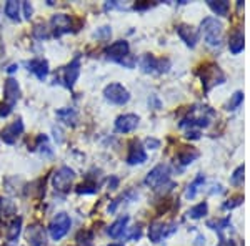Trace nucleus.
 <instances>
[{
	"label": "nucleus",
	"mask_w": 250,
	"mask_h": 246,
	"mask_svg": "<svg viewBox=\"0 0 250 246\" xmlns=\"http://www.w3.org/2000/svg\"><path fill=\"white\" fill-rule=\"evenodd\" d=\"M19 98H20V87L17 80L14 78L5 80V85H3V100H5V103L0 105V116L2 118H5V116H9L12 114V110L17 105Z\"/></svg>",
	"instance_id": "1"
},
{
	"label": "nucleus",
	"mask_w": 250,
	"mask_h": 246,
	"mask_svg": "<svg viewBox=\"0 0 250 246\" xmlns=\"http://www.w3.org/2000/svg\"><path fill=\"white\" fill-rule=\"evenodd\" d=\"M202 34L204 40L207 45L210 47H219L222 43V34H224V25H222L220 20L207 17L202 22Z\"/></svg>",
	"instance_id": "2"
},
{
	"label": "nucleus",
	"mask_w": 250,
	"mask_h": 246,
	"mask_svg": "<svg viewBox=\"0 0 250 246\" xmlns=\"http://www.w3.org/2000/svg\"><path fill=\"white\" fill-rule=\"evenodd\" d=\"M72 227V220L67 213H59L52 218L50 225H48V233H50V238L54 241H60L63 236L68 233V229Z\"/></svg>",
	"instance_id": "3"
},
{
	"label": "nucleus",
	"mask_w": 250,
	"mask_h": 246,
	"mask_svg": "<svg viewBox=\"0 0 250 246\" xmlns=\"http://www.w3.org/2000/svg\"><path fill=\"white\" fill-rule=\"evenodd\" d=\"M215 115L208 107L202 108H190V115L180 123V127H207L210 118Z\"/></svg>",
	"instance_id": "4"
},
{
	"label": "nucleus",
	"mask_w": 250,
	"mask_h": 246,
	"mask_svg": "<svg viewBox=\"0 0 250 246\" xmlns=\"http://www.w3.org/2000/svg\"><path fill=\"white\" fill-rule=\"evenodd\" d=\"M75 180V171L68 167H62L55 171L54 178H52V185H54L55 191L67 193L72 188V183Z\"/></svg>",
	"instance_id": "5"
},
{
	"label": "nucleus",
	"mask_w": 250,
	"mask_h": 246,
	"mask_svg": "<svg viewBox=\"0 0 250 246\" xmlns=\"http://www.w3.org/2000/svg\"><path fill=\"white\" fill-rule=\"evenodd\" d=\"M200 78H202V85L205 90H210L212 87L219 85V83H224L225 82V75L222 74V70L217 65H207L204 68L202 72H200Z\"/></svg>",
	"instance_id": "6"
},
{
	"label": "nucleus",
	"mask_w": 250,
	"mask_h": 246,
	"mask_svg": "<svg viewBox=\"0 0 250 246\" xmlns=\"http://www.w3.org/2000/svg\"><path fill=\"white\" fill-rule=\"evenodd\" d=\"M104 95H105L108 102L115 105H125L130 100V92L124 85H120V83H110V85H107L104 88Z\"/></svg>",
	"instance_id": "7"
},
{
	"label": "nucleus",
	"mask_w": 250,
	"mask_h": 246,
	"mask_svg": "<svg viewBox=\"0 0 250 246\" xmlns=\"http://www.w3.org/2000/svg\"><path fill=\"white\" fill-rule=\"evenodd\" d=\"M168 176H170V170H168L167 165H157L154 170H150L148 175L145 176V185L157 189V188L162 187V185L167 183Z\"/></svg>",
	"instance_id": "8"
},
{
	"label": "nucleus",
	"mask_w": 250,
	"mask_h": 246,
	"mask_svg": "<svg viewBox=\"0 0 250 246\" xmlns=\"http://www.w3.org/2000/svg\"><path fill=\"white\" fill-rule=\"evenodd\" d=\"M177 231V225L175 223H164V221H155L150 225L148 228V238L154 243H160L164 238L173 235Z\"/></svg>",
	"instance_id": "9"
},
{
	"label": "nucleus",
	"mask_w": 250,
	"mask_h": 246,
	"mask_svg": "<svg viewBox=\"0 0 250 246\" xmlns=\"http://www.w3.org/2000/svg\"><path fill=\"white\" fill-rule=\"evenodd\" d=\"M140 67H142V70L145 72V74H155V72L162 74V72L168 70L170 63H168V60L157 58V57H154V55L147 54V55H144L142 60H140Z\"/></svg>",
	"instance_id": "10"
},
{
	"label": "nucleus",
	"mask_w": 250,
	"mask_h": 246,
	"mask_svg": "<svg viewBox=\"0 0 250 246\" xmlns=\"http://www.w3.org/2000/svg\"><path fill=\"white\" fill-rule=\"evenodd\" d=\"M50 27L55 37H62L72 30V19L67 14H55L50 19Z\"/></svg>",
	"instance_id": "11"
},
{
	"label": "nucleus",
	"mask_w": 250,
	"mask_h": 246,
	"mask_svg": "<svg viewBox=\"0 0 250 246\" xmlns=\"http://www.w3.org/2000/svg\"><path fill=\"white\" fill-rule=\"evenodd\" d=\"M128 50H130V47H128V43L125 42V40H119V42H114L110 47L105 48V55L108 58L115 60V62L122 63L125 58L128 57Z\"/></svg>",
	"instance_id": "12"
},
{
	"label": "nucleus",
	"mask_w": 250,
	"mask_h": 246,
	"mask_svg": "<svg viewBox=\"0 0 250 246\" xmlns=\"http://www.w3.org/2000/svg\"><path fill=\"white\" fill-rule=\"evenodd\" d=\"M22 132H23V123H22V120L19 118V120H15V122H12L10 125H7V127L0 132V138L3 140V143L14 145L17 142L19 136L22 135Z\"/></svg>",
	"instance_id": "13"
},
{
	"label": "nucleus",
	"mask_w": 250,
	"mask_h": 246,
	"mask_svg": "<svg viewBox=\"0 0 250 246\" xmlns=\"http://www.w3.org/2000/svg\"><path fill=\"white\" fill-rule=\"evenodd\" d=\"M139 122H140L139 115H134V114L120 115L119 118L115 120V130L119 133H130L139 127Z\"/></svg>",
	"instance_id": "14"
},
{
	"label": "nucleus",
	"mask_w": 250,
	"mask_h": 246,
	"mask_svg": "<svg viewBox=\"0 0 250 246\" xmlns=\"http://www.w3.org/2000/svg\"><path fill=\"white\" fill-rule=\"evenodd\" d=\"M27 241L30 246H47V236H45V229L40 227L39 223H34L27 228Z\"/></svg>",
	"instance_id": "15"
},
{
	"label": "nucleus",
	"mask_w": 250,
	"mask_h": 246,
	"mask_svg": "<svg viewBox=\"0 0 250 246\" xmlns=\"http://www.w3.org/2000/svg\"><path fill=\"white\" fill-rule=\"evenodd\" d=\"M177 34H179V37L184 40L185 45L193 48L197 45V40H199V34H197V30L193 29L192 25H187V23H180L179 27H177Z\"/></svg>",
	"instance_id": "16"
},
{
	"label": "nucleus",
	"mask_w": 250,
	"mask_h": 246,
	"mask_svg": "<svg viewBox=\"0 0 250 246\" xmlns=\"http://www.w3.org/2000/svg\"><path fill=\"white\" fill-rule=\"evenodd\" d=\"M80 75V58L75 57L65 68V74H63V80H65V85L68 88H74L75 82H77Z\"/></svg>",
	"instance_id": "17"
},
{
	"label": "nucleus",
	"mask_w": 250,
	"mask_h": 246,
	"mask_svg": "<svg viewBox=\"0 0 250 246\" xmlns=\"http://www.w3.org/2000/svg\"><path fill=\"white\" fill-rule=\"evenodd\" d=\"M145 160H147L145 148L139 142H132L130 150H128V155H127V163L128 165H142Z\"/></svg>",
	"instance_id": "18"
},
{
	"label": "nucleus",
	"mask_w": 250,
	"mask_h": 246,
	"mask_svg": "<svg viewBox=\"0 0 250 246\" xmlns=\"http://www.w3.org/2000/svg\"><path fill=\"white\" fill-rule=\"evenodd\" d=\"M29 70L37 76L39 80H45L48 75V62L43 58H34L29 62Z\"/></svg>",
	"instance_id": "19"
},
{
	"label": "nucleus",
	"mask_w": 250,
	"mask_h": 246,
	"mask_svg": "<svg viewBox=\"0 0 250 246\" xmlns=\"http://www.w3.org/2000/svg\"><path fill=\"white\" fill-rule=\"evenodd\" d=\"M128 220H130L128 216H122V218H119V220H115L114 223H112L110 227H108L107 233H108V235H110L112 238H120V236H124V233L127 231Z\"/></svg>",
	"instance_id": "20"
},
{
	"label": "nucleus",
	"mask_w": 250,
	"mask_h": 246,
	"mask_svg": "<svg viewBox=\"0 0 250 246\" xmlns=\"http://www.w3.org/2000/svg\"><path fill=\"white\" fill-rule=\"evenodd\" d=\"M244 34L242 32H235V34L230 37V42H229V48H230L232 54H240L244 50Z\"/></svg>",
	"instance_id": "21"
},
{
	"label": "nucleus",
	"mask_w": 250,
	"mask_h": 246,
	"mask_svg": "<svg viewBox=\"0 0 250 246\" xmlns=\"http://www.w3.org/2000/svg\"><path fill=\"white\" fill-rule=\"evenodd\" d=\"M20 228H22V218H15L10 223L9 229H7V240H9L10 243H15V241L19 240Z\"/></svg>",
	"instance_id": "22"
},
{
	"label": "nucleus",
	"mask_w": 250,
	"mask_h": 246,
	"mask_svg": "<svg viewBox=\"0 0 250 246\" xmlns=\"http://www.w3.org/2000/svg\"><path fill=\"white\" fill-rule=\"evenodd\" d=\"M5 15L12 20H20V2H15V0H9L5 3Z\"/></svg>",
	"instance_id": "23"
},
{
	"label": "nucleus",
	"mask_w": 250,
	"mask_h": 246,
	"mask_svg": "<svg viewBox=\"0 0 250 246\" xmlns=\"http://www.w3.org/2000/svg\"><path fill=\"white\" fill-rule=\"evenodd\" d=\"M195 158H199V151L193 150V148H185V150H182L179 153V161L182 165H188L192 163Z\"/></svg>",
	"instance_id": "24"
},
{
	"label": "nucleus",
	"mask_w": 250,
	"mask_h": 246,
	"mask_svg": "<svg viewBox=\"0 0 250 246\" xmlns=\"http://www.w3.org/2000/svg\"><path fill=\"white\" fill-rule=\"evenodd\" d=\"M205 181V178H204V175H199L197 176L195 180L192 181L190 185H188V188H187V191H185V196H187V198H195V195H197V189H199V187L200 185H202Z\"/></svg>",
	"instance_id": "25"
},
{
	"label": "nucleus",
	"mask_w": 250,
	"mask_h": 246,
	"mask_svg": "<svg viewBox=\"0 0 250 246\" xmlns=\"http://www.w3.org/2000/svg\"><path fill=\"white\" fill-rule=\"evenodd\" d=\"M207 211H208V207H207V203H199V205H195L193 208L188 209V216L193 218V220H199V218H202L204 215H207Z\"/></svg>",
	"instance_id": "26"
},
{
	"label": "nucleus",
	"mask_w": 250,
	"mask_h": 246,
	"mask_svg": "<svg viewBox=\"0 0 250 246\" xmlns=\"http://www.w3.org/2000/svg\"><path fill=\"white\" fill-rule=\"evenodd\" d=\"M208 7L217 15H227L229 12V2H213V0H208Z\"/></svg>",
	"instance_id": "27"
},
{
	"label": "nucleus",
	"mask_w": 250,
	"mask_h": 246,
	"mask_svg": "<svg viewBox=\"0 0 250 246\" xmlns=\"http://www.w3.org/2000/svg\"><path fill=\"white\" fill-rule=\"evenodd\" d=\"M242 102H244V94H242V92H235V94L232 95V98L229 100L227 110H235V108L240 107Z\"/></svg>",
	"instance_id": "28"
},
{
	"label": "nucleus",
	"mask_w": 250,
	"mask_h": 246,
	"mask_svg": "<svg viewBox=\"0 0 250 246\" xmlns=\"http://www.w3.org/2000/svg\"><path fill=\"white\" fill-rule=\"evenodd\" d=\"M77 241H79L80 245H83V246L92 245V241H94V233L83 229V231H80L79 235H77Z\"/></svg>",
	"instance_id": "29"
},
{
	"label": "nucleus",
	"mask_w": 250,
	"mask_h": 246,
	"mask_svg": "<svg viewBox=\"0 0 250 246\" xmlns=\"http://www.w3.org/2000/svg\"><path fill=\"white\" fill-rule=\"evenodd\" d=\"M229 223H230V220L229 218H225V220H217V221H208V227H210L212 229H224V228H227L229 227Z\"/></svg>",
	"instance_id": "30"
},
{
	"label": "nucleus",
	"mask_w": 250,
	"mask_h": 246,
	"mask_svg": "<svg viewBox=\"0 0 250 246\" xmlns=\"http://www.w3.org/2000/svg\"><path fill=\"white\" fill-rule=\"evenodd\" d=\"M242 181H244V165H240V167L237 168L232 175V183L233 185H240Z\"/></svg>",
	"instance_id": "31"
},
{
	"label": "nucleus",
	"mask_w": 250,
	"mask_h": 246,
	"mask_svg": "<svg viewBox=\"0 0 250 246\" xmlns=\"http://www.w3.org/2000/svg\"><path fill=\"white\" fill-rule=\"evenodd\" d=\"M242 200H244V196H233V198L229 200L227 203H224V208L225 209H232V208L239 207V205L242 203Z\"/></svg>",
	"instance_id": "32"
},
{
	"label": "nucleus",
	"mask_w": 250,
	"mask_h": 246,
	"mask_svg": "<svg viewBox=\"0 0 250 246\" xmlns=\"http://www.w3.org/2000/svg\"><path fill=\"white\" fill-rule=\"evenodd\" d=\"M97 191V187L94 183H90V185H80V187L77 188V193H80V195H82V193H95Z\"/></svg>",
	"instance_id": "33"
},
{
	"label": "nucleus",
	"mask_w": 250,
	"mask_h": 246,
	"mask_svg": "<svg viewBox=\"0 0 250 246\" xmlns=\"http://www.w3.org/2000/svg\"><path fill=\"white\" fill-rule=\"evenodd\" d=\"M95 35H97L99 38H108V37L112 35V30H110V27H102V29L97 32Z\"/></svg>",
	"instance_id": "34"
},
{
	"label": "nucleus",
	"mask_w": 250,
	"mask_h": 246,
	"mask_svg": "<svg viewBox=\"0 0 250 246\" xmlns=\"http://www.w3.org/2000/svg\"><path fill=\"white\" fill-rule=\"evenodd\" d=\"M22 7H23V15H25V19L27 20H30L32 19V12H34V9H32V5L29 2H23L22 3Z\"/></svg>",
	"instance_id": "35"
},
{
	"label": "nucleus",
	"mask_w": 250,
	"mask_h": 246,
	"mask_svg": "<svg viewBox=\"0 0 250 246\" xmlns=\"http://www.w3.org/2000/svg\"><path fill=\"white\" fill-rule=\"evenodd\" d=\"M140 235H142V227H140V225H139V227H135V228H134V231H132V235H128V236H127V240H135V238H137V240H139Z\"/></svg>",
	"instance_id": "36"
},
{
	"label": "nucleus",
	"mask_w": 250,
	"mask_h": 246,
	"mask_svg": "<svg viewBox=\"0 0 250 246\" xmlns=\"http://www.w3.org/2000/svg\"><path fill=\"white\" fill-rule=\"evenodd\" d=\"M145 145H147L148 148H152V150H155V148L160 147V142L159 140H154V138H147L145 140Z\"/></svg>",
	"instance_id": "37"
},
{
	"label": "nucleus",
	"mask_w": 250,
	"mask_h": 246,
	"mask_svg": "<svg viewBox=\"0 0 250 246\" xmlns=\"http://www.w3.org/2000/svg\"><path fill=\"white\" fill-rule=\"evenodd\" d=\"M219 246H235L233 245V241H227V240H222L220 243H219Z\"/></svg>",
	"instance_id": "38"
},
{
	"label": "nucleus",
	"mask_w": 250,
	"mask_h": 246,
	"mask_svg": "<svg viewBox=\"0 0 250 246\" xmlns=\"http://www.w3.org/2000/svg\"><path fill=\"white\" fill-rule=\"evenodd\" d=\"M117 185H119V180H117V178H112V181H108V187H110V188H115Z\"/></svg>",
	"instance_id": "39"
},
{
	"label": "nucleus",
	"mask_w": 250,
	"mask_h": 246,
	"mask_svg": "<svg viewBox=\"0 0 250 246\" xmlns=\"http://www.w3.org/2000/svg\"><path fill=\"white\" fill-rule=\"evenodd\" d=\"M17 68H19L17 65H12V67L9 68V72H10V74H12V72H15V70H17Z\"/></svg>",
	"instance_id": "40"
},
{
	"label": "nucleus",
	"mask_w": 250,
	"mask_h": 246,
	"mask_svg": "<svg viewBox=\"0 0 250 246\" xmlns=\"http://www.w3.org/2000/svg\"><path fill=\"white\" fill-rule=\"evenodd\" d=\"M108 246H124V245H119V243H112V245H108Z\"/></svg>",
	"instance_id": "41"
}]
</instances>
